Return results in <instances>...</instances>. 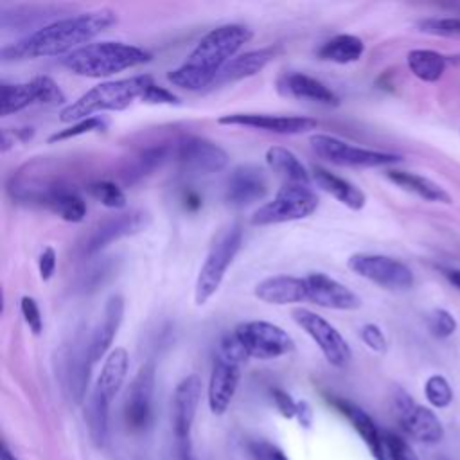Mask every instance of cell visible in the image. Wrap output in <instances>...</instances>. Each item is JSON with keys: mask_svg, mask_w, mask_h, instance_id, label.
<instances>
[{"mask_svg": "<svg viewBox=\"0 0 460 460\" xmlns=\"http://www.w3.org/2000/svg\"><path fill=\"white\" fill-rule=\"evenodd\" d=\"M117 23V13L108 7L79 13L41 25L20 41L2 49L4 61L66 56L90 43L102 31Z\"/></svg>", "mask_w": 460, "mask_h": 460, "instance_id": "6da1fadb", "label": "cell"}, {"mask_svg": "<svg viewBox=\"0 0 460 460\" xmlns=\"http://www.w3.org/2000/svg\"><path fill=\"white\" fill-rule=\"evenodd\" d=\"M250 40L252 29L241 23H225L208 31L187 59L167 74L169 83L189 92L212 86L221 68L235 58L237 50Z\"/></svg>", "mask_w": 460, "mask_h": 460, "instance_id": "7a4b0ae2", "label": "cell"}, {"mask_svg": "<svg viewBox=\"0 0 460 460\" xmlns=\"http://www.w3.org/2000/svg\"><path fill=\"white\" fill-rule=\"evenodd\" d=\"M147 61H151V54L147 50L124 41L88 43L61 58V65L66 70L75 75L93 79L110 77Z\"/></svg>", "mask_w": 460, "mask_h": 460, "instance_id": "3957f363", "label": "cell"}, {"mask_svg": "<svg viewBox=\"0 0 460 460\" xmlns=\"http://www.w3.org/2000/svg\"><path fill=\"white\" fill-rule=\"evenodd\" d=\"M153 83H155L153 77L147 74L99 83L93 88L86 90L81 97L66 104L59 111V120L65 124L68 122L74 124L77 120L93 117V113H99V111L126 110L137 99H140L147 90V86Z\"/></svg>", "mask_w": 460, "mask_h": 460, "instance_id": "277c9868", "label": "cell"}, {"mask_svg": "<svg viewBox=\"0 0 460 460\" xmlns=\"http://www.w3.org/2000/svg\"><path fill=\"white\" fill-rule=\"evenodd\" d=\"M243 244V228L241 225L234 223L228 225L225 230L219 232L216 241L212 243L203 266L199 268L196 284H194V304L203 305L207 304L214 293L219 289L228 266L232 264L234 257L237 255Z\"/></svg>", "mask_w": 460, "mask_h": 460, "instance_id": "5b68a950", "label": "cell"}, {"mask_svg": "<svg viewBox=\"0 0 460 460\" xmlns=\"http://www.w3.org/2000/svg\"><path fill=\"white\" fill-rule=\"evenodd\" d=\"M318 208V196L311 187L282 185L273 199L262 203L250 217L255 226L279 225L309 217Z\"/></svg>", "mask_w": 460, "mask_h": 460, "instance_id": "8992f818", "label": "cell"}, {"mask_svg": "<svg viewBox=\"0 0 460 460\" xmlns=\"http://www.w3.org/2000/svg\"><path fill=\"white\" fill-rule=\"evenodd\" d=\"M313 153L338 167H385L401 162L402 158L394 153L386 151H376V149H367L359 146H352L338 137L332 135H323V133H314L309 138Z\"/></svg>", "mask_w": 460, "mask_h": 460, "instance_id": "52a82bcc", "label": "cell"}, {"mask_svg": "<svg viewBox=\"0 0 460 460\" xmlns=\"http://www.w3.org/2000/svg\"><path fill=\"white\" fill-rule=\"evenodd\" d=\"M235 336L246 349L250 358L257 359H275L289 354L295 349L293 338L280 325L264 322V320H250L243 322L234 329Z\"/></svg>", "mask_w": 460, "mask_h": 460, "instance_id": "ba28073f", "label": "cell"}, {"mask_svg": "<svg viewBox=\"0 0 460 460\" xmlns=\"http://www.w3.org/2000/svg\"><path fill=\"white\" fill-rule=\"evenodd\" d=\"M347 266L356 275L390 291H406L413 286L411 270L399 259L379 253H352Z\"/></svg>", "mask_w": 460, "mask_h": 460, "instance_id": "9c48e42d", "label": "cell"}, {"mask_svg": "<svg viewBox=\"0 0 460 460\" xmlns=\"http://www.w3.org/2000/svg\"><path fill=\"white\" fill-rule=\"evenodd\" d=\"M295 323L318 345L323 358L336 368H343L352 359V350L340 331L331 325L325 318L305 307L291 311Z\"/></svg>", "mask_w": 460, "mask_h": 460, "instance_id": "30bf717a", "label": "cell"}, {"mask_svg": "<svg viewBox=\"0 0 460 460\" xmlns=\"http://www.w3.org/2000/svg\"><path fill=\"white\" fill-rule=\"evenodd\" d=\"M199 397H201V377L198 374H189L187 377H183L176 385L172 394L171 422H172V433L176 437L181 460H192L190 458V429L198 411Z\"/></svg>", "mask_w": 460, "mask_h": 460, "instance_id": "8fae6325", "label": "cell"}, {"mask_svg": "<svg viewBox=\"0 0 460 460\" xmlns=\"http://www.w3.org/2000/svg\"><path fill=\"white\" fill-rule=\"evenodd\" d=\"M392 406L401 428L415 440L437 444L444 438V428L438 417L429 408L417 404L402 388H395Z\"/></svg>", "mask_w": 460, "mask_h": 460, "instance_id": "7c38bea8", "label": "cell"}, {"mask_svg": "<svg viewBox=\"0 0 460 460\" xmlns=\"http://www.w3.org/2000/svg\"><path fill=\"white\" fill-rule=\"evenodd\" d=\"M153 394H155V363L147 361L138 368L126 395L124 419L129 429L142 431L149 426L153 417Z\"/></svg>", "mask_w": 460, "mask_h": 460, "instance_id": "4fadbf2b", "label": "cell"}, {"mask_svg": "<svg viewBox=\"0 0 460 460\" xmlns=\"http://www.w3.org/2000/svg\"><path fill=\"white\" fill-rule=\"evenodd\" d=\"M151 217L144 210H129V212H120L113 214L106 219H102L90 234L86 244H84V253L86 255H95L101 250H104L108 244L135 235L147 228Z\"/></svg>", "mask_w": 460, "mask_h": 460, "instance_id": "5bb4252c", "label": "cell"}, {"mask_svg": "<svg viewBox=\"0 0 460 460\" xmlns=\"http://www.w3.org/2000/svg\"><path fill=\"white\" fill-rule=\"evenodd\" d=\"M221 126H244L277 135H302L318 126V120L304 115H270V113H226L217 119Z\"/></svg>", "mask_w": 460, "mask_h": 460, "instance_id": "9a60e30c", "label": "cell"}, {"mask_svg": "<svg viewBox=\"0 0 460 460\" xmlns=\"http://www.w3.org/2000/svg\"><path fill=\"white\" fill-rule=\"evenodd\" d=\"M307 286V300L323 309L354 311L359 309L361 298L345 284L322 271H313L304 277Z\"/></svg>", "mask_w": 460, "mask_h": 460, "instance_id": "2e32d148", "label": "cell"}, {"mask_svg": "<svg viewBox=\"0 0 460 460\" xmlns=\"http://www.w3.org/2000/svg\"><path fill=\"white\" fill-rule=\"evenodd\" d=\"M180 165L192 172L210 174L223 171L228 165V155L216 142L201 137H189L176 147Z\"/></svg>", "mask_w": 460, "mask_h": 460, "instance_id": "e0dca14e", "label": "cell"}, {"mask_svg": "<svg viewBox=\"0 0 460 460\" xmlns=\"http://www.w3.org/2000/svg\"><path fill=\"white\" fill-rule=\"evenodd\" d=\"M268 192V178L264 171L252 164L237 165L228 180L225 189V201L232 208H244L259 199H262Z\"/></svg>", "mask_w": 460, "mask_h": 460, "instance_id": "ac0fdd59", "label": "cell"}, {"mask_svg": "<svg viewBox=\"0 0 460 460\" xmlns=\"http://www.w3.org/2000/svg\"><path fill=\"white\" fill-rule=\"evenodd\" d=\"M239 379H241V368L237 363H232L221 356L214 358L210 379H208V390H207L208 408L214 415H223L228 410L237 392Z\"/></svg>", "mask_w": 460, "mask_h": 460, "instance_id": "d6986e66", "label": "cell"}, {"mask_svg": "<svg viewBox=\"0 0 460 460\" xmlns=\"http://www.w3.org/2000/svg\"><path fill=\"white\" fill-rule=\"evenodd\" d=\"M277 88L282 95L313 101L323 106H338L340 97L320 79L311 77L304 72H286L279 77Z\"/></svg>", "mask_w": 460, "mask_h": 460, "instance_id": "ffe728a7", "label": "cell"}, {"mask_svg": "<svg viewBox=\"0 0 460 460\" xmlns=\"http://www.w3.org/2000/svg\"><path fill=\"white\" fill-rule=\"evenodd\" d=\"M255 296L271 305H288L307 300L305 279L293 275H273L257 282L253 289Z\"/></svg>", "mask_w": 460, "mask_h": 460, "instance_id": "44dd1931", "label": "cell"}, {"mask_svg": "<svg viewBox=\"0 0 460 460\" xmlns=\"http://www.w3.org/2000/svg\"><path fill=\"white\" fill-rule=\"evenodd\" d=\"M331 402L350 422V426L356 429V433L361 437V440L370 449L372 456L376 460H386L383 431H379V428L376 426L372 417L363 408H359L358 404H354L347 399H332Z\"/></svg>", "mask_w": 460, "mask_h": 460, "instance_id": "7402d4cb", "label": "cell"}, {"mask_svg": "<svg viewBox=\"0 0 460 460\" xmlns=\"http://www.w3.org/2000/svg\"><path fill=\"white\" fill-rule=\"evenodd\" d=\"M124 318V298L120 295H111L106 300L104 311H102V320L101 323L95 327V331L92 332L90 338V358L93 363H97L99 359H102L106 356V352L110 350L117 331L122 323Z\"/></svg>", "mask_w": 460, "mask_h": 460, "instance_id": "603a6c76", "label": "cell"}, {"mask_svg": "<svg viewBox=\"0 0 460 460\" xmlns=\"http://www.w3.org/2000/svg\"><path fill=\"white\" fill-rule=\"evenodd\" d=\"M311 180L316 187L336 198L341 205H345L350 210H361L367 203V194L356 183L331 172L325 167L314 165L311 169Z\"/></svg>", "mask_w": 460, "mask_h": 460, "instance_id": "cb8c5ba5", "label": "cell"}, {"mask_svg": "<svg viewBox=\"0 0 460 460\" xmlns=\"http://www.w3.org/2000/svg\"><path fill=\"white\" fill-rule=\"evenodd\" d=\"M277 54V49L273 47H262V49H255V50H248L244 54H239L235 58H232L217 74V77L214 79L212 86H221V84H228V83H235L246 77H252L255 74H259Z\"/></svg>", "mask_w": 460, "mask_h": 460, "instance_id": "d4e9b609", "label": "cell"}, {"mask_svg": "<svg viewBox=\"0 0 460 460\" xmlns=\"http://www.w3.org/2000/svg\"><path fill=\"white\" fill-rule=\"evenodd\" d=\"M266 164L277 176L284 180V185L311 187V172L293 151L282 146H271L266 151Z\"/></svg>", "mask_w": 460, "mask_h": 460, "instance_id": "484cf974", "label": "cell"}, {"mask_svg": "<svg viewBox=\"0 0 460 460\" xmlns=\"http://www.w3.org/2000/svg\"><path fill=\"white\" fill-rule=\"evenodd\" d=\"M386 178L395 183L397 187H401L406 192H411L426 201H433V203H453L449 192L440 187L438 183H435L433 180L410 172V171H399V169H390L386 171Z\"/></svg>", "mask_w": 460, "mask_h": 460, "instance_id": "4316f807", "label": "cell"}, {"mask_svg": "<svg viewBox=\"0 0 460 460\" xmlns=\"http://www.w3.org/2000/svg\"><path fill=\"white\" fill-rule=\"evenodd\" d=\"M128 365H129L128 350L124 347H115L106 356L93 390H97L104 399H108L111 402V399L117 395V392L120 390V386L126 379Z\"/></svg>", "mask_w": 460, "mask_h": 460, "instance_id": "83f0119b", "label": "cell"}, {"mask_svg": "<svg viewBox=\"0 0 460 460\" xmlns=\"http://www.w3.org/2000/svg\"><path fill=\"white\" fill-rule=\"evenodd\" d=\"M92 365H93V361L90 358V343H86L84 340H77L66 356L68 386L77 402H81L86 394Z\"/></svg>", "mask_w": 460, "mask_h": 460, "instance_id": "f1b7e54d", "label": "cell"}, {"mask_svg": "<svg viewBox=\"0 0 460 460\" xmlns=\"http://www.w3.org/2000/svg\"><path fill=\"white\" fill-rule=\"evenodd\" d=\"M365 52V43L354 34H338L320 45L316 56L322 61H331L338 65H349L359 61Z\"/></svg>", "mask_w": 460, "mask_h": 460, "instance_id": "f546056e", "label": "cell"}, {"mask_svg": "<svg viewBox=\"0 0 460 460\" xmlns=\"http://www.w3.org/2000/svg\"><path fill=\"white\" fill-rule=\"evenodd\" d=\"M406 63L410 72L424 83H435L446 72V56L431 49L410 50L406 56Z\"/></svg>", "mask_w": 460, "mask_h": 460, "instance_id": "4dcf8cb0", "label": "cell"}, {"mask_svg": "<svg viewBox=\"0 0 460 460\" xmlns=\"http://www.w3.org/2000/svg\"><path fill=\"white\" fill-rule=\"evenodd\" d=\"M108 408L110 401L104 399L97 390H92L84 408V420L88 433L97 446H102L108 437Z\"/></svg>", "mask_w": 460, "mask_h": 460, "instance_id": "1f68e13d", "label": "cell"}, {"mask_svg": "<svg viewBox=\"0 0 460 460\" xmlns=\"http://www.w3.org/2000/svg\"><path fill=\"white\" fill-rule=\"evenodd\" d=\"M169 155V147L165 146H158V147H149L140 151L131 162L129 165L124 169L122 172V180L124 183H135L138 180H142L144 176L151 174L156 167H160Z\"/></svg>", "mask_w": 460, "mask_h": 460, "instance_id": "d6a6232c", "label": "cell"}, {"mask_svg": "<svg viewBox=\"0 0 460 460\" xmlns=\"http://www.w3.org/2000/svg\"><path fill=\"white\" fill-rule=\"evenodd\" d=\"M47 208L52 210L56 216H59L63 221L68 223H81L86 216V203L84 199L72 189H63L56 192L49 203Z\"/></svg>", "mask_w": 460, "mask_h": 460, "instance_id": "836d02e7", "label": "cell"}, {"mask_svg": "<svg viewBox=\"0 0 460 460\" xmlns=\"http://www.w3.org/2000/svg\"><path fill=\"white\" fill-rule=\"evenodd\" d=\"M31 104H36L31 83H2L0 113L4 117L16 113Z\"/></svg>", "mask_w": 460, "mask_h": 460, "instance_id": "e575fe53", "label": "cell"}, {"mask_svg": "<svg viewBox=\"0 0 460 460\" xmlns=\"http://www.w3.org/2000/svg\"><path fill=\"white\" fill-rule=\"evenodd\" d=\"M106 126H108V120H106L104 117L93 115V117L77 120V122L70 124V126L65 128V129H59V131L52 133V135L47 138V142H49V144L63 142V140H68V138H74V137H79V135H84V133L102 131V129H106Z\"/></svg>", "mask_w": 460, "mask_h": 460, "instance_id": "d590c367", "label": "cell"}, {"mask_svg": "<svg viewBox=\"0 0 460 460\" xmlns=\"http://www.w3.org/2000/svg\"><path fill=\"white\" fill-rule=\"evenodd\" d=\"M32 93H34V102L36 104H61L65 101V93L59 88V84L49 77V75H36L31 81Z\"/></svg>", "mask_w": 460, "mask_h": 460, "instance_id": "8d00e7d4", "label": "cell"}, {"mask_svg": "<svg viewBox=\"0 0 460 460\" xmlns=\"http://www.w3.org/2000/svg\"><path fill=\"white\" fill-rule=\"evenodd\" d=\"M88 190L92 194V198H95L101 205L108 207V208H122L126 205V196L122 192V189L108 180H101V181H93L88 185Z\"/></svg>", "mask_w": 460, "mask_h": 460, "instance_id": "74e56055", "label": "cell"}, {"mask_svg": "<svg viewBox=\"0 0 460 460\" xmlns=\"http://www.w3.org/2000/svg\"><path fill=\"white\" fill-rule=\"evenodd\" d=\"M424 394H426V399L431 406L435 408H446L451 404L453 401V390H451V385L447 383V379L440 374H433L426 379V385H424Z\"/></svg>", "mask_w": 460, "mask_h": 460, "instance_id": "f35d334b", "label": "cell"}, {"mask_svg": "<svg viewBox=\"0 0 460 460\" xmlns=\"http://www.w3.org/2000/svg\"><path fill=\"white\" fill-rule=\"evenodd\" d=\"M420 32L431 36H460V16L424 18L417 23Z\"/></svg>", "mask_w": 460, "mask_h": 460, "instance_id": "ab89813d", "label": "cell"}, {"mask_svg": "<svg viewBox=\"0 0 460 460\" xmlns=\"http://www.w3.org/2000/svg\"><path fill=\"white\" fill-rule=\"evenodd\" d=\"M426 322H428L429 332H431L435 338H440V340L449 338V336L456 331V320H455V316H453L449 311L440 309V307H438V309H433V311L428 314Z\"/></svg>", "mask_w": 460, "mask_h": 460, "instance_id": "60d3db41", "label": "cell"}, {"mask_svg": "<svg viewBox=\"0 0 460 460\" xmlns=\"http://www.w3.org/2000/svg\"><path fill=\"white\" fill-rule=\"evenodd\" d=\"M386 460H419L411 446L392 431H383Z\"/></svg>", "mask_w": 460, "mask_h": 460, "instance_id": "b9f144b4", "label": "cell"}, {"mask_svg": "<svg viewBox=\"0 0 460 460\" xmlns=\"http://www.w3.org/2000/svg\"><path fill=\"white\" fill-rule=\"evenodd\" d=\"M217 356H221V358H225V359H228L232 363H237V365H241L243 361H246L250 358L246 349L243 347V343L235 336V332H228V334H225L221 338Z\"/></svg>", "mask_w": 460, "mask_h": 460, "instance_id": "7bdbcfd3", "label": "cell"}, {"mask_svg": "<svg viewBox=\"0 0 460 460\" xmlns=\"http://www.w3.org/2000/svg\"><path fill=\"white\" fill-rule=\"evenodd\" d=\"M20 311H22V316H23V322L27 323L29 331L32 334H41L43 331V318H41V311L38 307V302L32 298V296H22L20 300Z\"/></svg>", "mask_w": 460, "mask_h": 460, "instance_id": "ee69618b", "label": "cell"}, {"mask_svg": "<svg viewBox=\"0 0 460 460\" xmlns=\"http://www.w3.org/2000/svg\"><path fill=\"white\" fill-rule=\"evenodd\" d=\"M110 273H113V262L104 259L97 264H93L83 277L81 280V288L90 291V289H97L99 286L104 284V280L110 277Z\"/></svg>", "mask_w": 460, "mask_h": 460, "instance_id": "f6af8a7d", "label": "cell"}, {"mask_svg": "<svg viewBox=\"0 0 460 460\" xmlns=\"http://www.w3.org/2000/svg\"><path fill=\"white\" fill-rule=\"evenodd\" d=\"M359 338H361V341H363L370 350H374V352L383 354V352H386V349H388L386 336H385V332L381 331V327L376 325V323H365V325H361V329H359Z\"/></svg>", "mask_w": 460, "mask_h": 460, "instance_id": "bcb514c9", "label": "cell"}, {"mask_svg": "<svg viewBox=\"0 0 460 460\" xmlns=\"http://www.w3.org/2000/svg\"><path fill=\"white\" fill-rule=\"evenodd\" d=\"M142 102H147V104H180V99L169 92L167 88L153 83L147 86V90L144 92V95L140 97Z\"/></svg>", "mask_w": 460, "mask_h": 460, "instance_id": "7dc6e473", "label": "cell"}, {"mask_svg": "<svg viewBox=\"0 0 460 460\" xmlns=\"http://www.w3.org/2000/svg\"><path fill=\"white\" fill-rule=\"evenodd\" d=\"M271 397H273V402L277 406V410L280 411L282 417L286 419H293L296 415V402L286 390L282 388H273L271 390Z\"/></svg>", "mask_w": 460, "mask_h": 460, "instance_id": "c3c4849f", "label": "cell"}, {"mask_svg": "<svg viewBox=\"0 0 460 460\" xmlns=\"http://www.w3.org/2000/svg\"><path fill=\"white\" fill-rule=\"evenodd\" d=\"M56 264H58V257L52 246H45L38 257V271H40V279L41 280H50L54 271H56Z\"/></svg>", "mask_w": 460, "mask_h": 460, "instance_id": "681fc988", "label": "cell"}, {"mask_svg": "<svg viewBox=\"0 0 460 460\" xmlns=\"http://www.w3.org/2000/svg\"><path fill=\"white\" fill-rule=\"evenodd\" d=\"M253 455L257 460H288V456L277 446L270 442H255Z\"/></svg>", "mask_w": 460, "mask_h": 460, "instance_id": "f907efd6", "label": "cell"}, {"mask_svg": "<svg viewBox=\"0 0 460 460\" xmlns=\"http://www.w3.org/2000/svg\"><path fill=\"white\" fill-rule=\"evenodd\" d=\"M298 422L304 426V428H309L313 424V408L307 401H298L296 402V415Z\"/></svg>", "mask_w": 460, "mask_h": 460, "instance_id": "816d5d0a", "label": "cell"}, {"mask_svg": "<svg viewBox=\"0 0 460 460\" xmlns=\"http://www.w3.org/2000/svg\"><path fill=\"white\" fill-rule=\"evenodd\" d=\"M183 201H185V208H189V210H196L201 207V198L190 190L183 194Z\"/></svg>", "mask_w": 460, "mask_h": 460, "instance_id": "f5cc1de1", "label": "cell"}, {"mask_svg": "<svg viewBox=\"0 0 460 460\" xmlns=\"http://www.w3.org/2000/svg\"><path fill=\"white\" fill-rule=\"evenodd\" d=\"M442 273L447 279V282L460 291V270L458 268H447V270H442Z\"/></svg>", "mask_w": 460, "mask_h": 460, "instance_id": "db71d44e", "label": "cell"}, {"mask_svg": "<svg viewBox=\"0 0 460 460\" xmlns=\"http://www.w3.org/2000/svg\"><path fill=\"white\" fill-rule=\"evenodd\" d=\"M0 458L2 460H18L13 453H11V449H9V446L5 444V442H2V449H0Z\"/></svg>", "mask_w": 460, "mask_h": 460, "instance_id": "11a10c76", "label": "cell"}, {"mask_svg": "<svg viewBox=\"0 0 460 460\" xmlns=\"http://www.w3.org/2000/svg\"><path fill=\"white\" fill-rule=\"evenodd\" d=\"M437 460H447V458H446V456H438Z\"/></svg>", "mask_w": 460, "mask_h": 460, "instance_id": "9f6ffc18", "label": "cell"}]
</instances>
